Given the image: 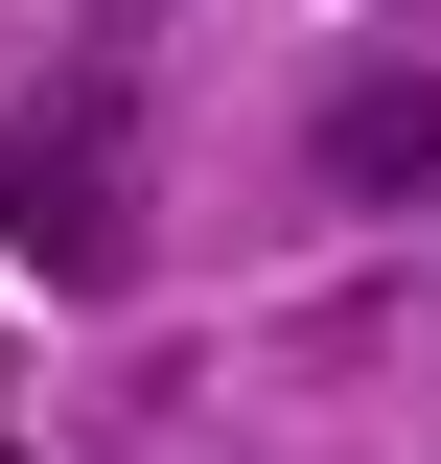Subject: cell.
Here are the masks:
<instances>
[{
    "mask_svg": "<svg viewBox=\"0 0 441 464\" xmlns=\"http://www.w3.org/2000/svg\"><path fill=\"white\" fill-rule=\"evenodd\" d=\"M140 70H47V93H24V140H0V232H24V279H70L93 302L116 256H140Z\"/></svg>",
    "mask_w": 441,
    "mask_h": 464,
    "instance_id": "obj_1",
    "label": "cell"
},
{
    "mask_svg": "<svg viewBox=\"0 0 441 464\" xmlns=\"http://www.w3.org/2000/svg\"><path fill=\"white\" fill-rule=\"evenodd\" d=\"M0 464H24V441H0Z\"/></svg>",
    "mask_w": 441,
    "mask_h": 464,
    "instance_id": "obj_3",
    "label": "cell"
},
{
    "mask_svg": "<svg viewBox=\"0 0 441 464\" xmlns=\"http://www.w3.org/2000/svg\"><path fill=\"white\" fill-rule=\"evenodd\" d=\"M302 163H326V209H441V47H372V70H326Z\"/></svg>",
    "mask_w": 441,
    "mask_h": 464,
    "instance_id": "obj_2",
    "label": "cell"
}]
</instances>
